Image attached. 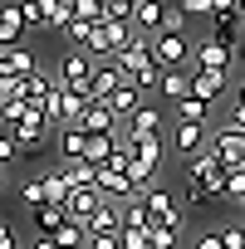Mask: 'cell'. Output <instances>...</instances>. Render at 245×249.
I'll return each instance as SVG.
<instances>
[{"label":"cell","instance_id":"f907efd6","mask_svg":"<svg viewBox=\"0 0 245 249\" xmlns=\"http://www.w3.org/2000/svg\"><path fill=\"white\" fill-rule=\"evenodd\" d=\"M240 220H245V205H240Z\"/></svg>","mask_w":245,"mask_h":249},{"label":"cell","instance_id":"8d00e7d4","mask_svg":"<svg viewBox=\"0 0 245 249\" xmlns=\"http://www.w3.org/2000/svg\"><path fill=\"white\" fill-rule=\"evenodd\" d=\"M157 78H162V69H157V59H152L147 69H138V73H133V88H143V93H152V88H157Z\"/></svg>","mask_w":245,"mask_h":249},{"label":"cell","instance_id":"9c48e42d","mask_svg":"<svg viewBox=\"0 0 245 249\" xmlns=\"http://www.w3.org/2000/svg\"><path fill=\"white\" fill-rule=\"evenodd\" d=\"M108 64H113V69H118V73H122V83H133V73H138V69H147V64H152V44H147V39H133V44H128V49H118V54H113V59H108Z\"/></svg>","mask_w":245,"mask_h":249},{"label":"cell","instance_id":"7bdbcfd3","mask_svg":"<svg viewBox=\"0 0 245 249\" xmlns=\"http://www.w3.org/2000/svg\"><path fill=\"white\" fill-rule=\"evenodd\" d=\"M196 249H221V234H216V230H211V234H201V239H196Z\"/></svg>","mask_w":245,"mask_h":249},{"label":"cell","instance_id":"e575fe53","mask_svg":"<svg viewBox=\"0 0 245 249\" xmlns=\"http://www.w3.org/2000/svg\"><path fill=\"white\" fill-rule=\"evenodd\" d=\"M20 200H25L30 210H35V205H44V200H49V196H44V176H35V181H25V186H20Z\"/></svg>","mask_w":245,"mask_h":249},{"label":"cell","instance_id":"ac0fdd59","mask_svg":"<svg viewBox=\"0 0 245 249\" xmlns=\"http://www.w3.org/2000/svg\"><path fill=\"white\" fill-rule=\"evenodd\" d=\"M25 35V15H20V0H10V5H0V49H15Z\"/></svg>","mask_w":245,"mask_h":249},{"label":"cell","instance_id":"52a82bcc","mask_svg":"<svg viewBox=\"0 0 245 249\" xmlns=\"http://www.w3.org/2000/svg\"><path fill=\"white\" fill-rule=\"evenodd\" d=\"M206 137H211V127H206V122H177V127H172V152L186 161V157L206 152Z\"/></svg>","mask_w":245,"mask_h":249},{"label":"cell","instance_id":"484cf974","mask_svg":"<svg viewBox=\"0 0 245 249\" xmlns=\"http://www.w3.org/2000/svg\"><path fill=\"white\" fill-rule=\"evenodd\" d=\"M49 239H54L59 249H83V244H88V234H83V225H79V220H64Z\"/></svg>","mask_w":245,"mask_h":249},{"label":"cell","instance_id":"277c9868","mask_svg":"<svg viewBox=\"0 0 245 249\" xmlns=\"http://www.w3.org/2000/svg\"><path fill=\"white\" fill-rule=\"evenodd\" d=\"M206 152H211L225 171H230V166H245V132H235V127H211Z\"/></svg>","mask_w":245,"mask_h":249},{"label":"cell","instance_id":"603a6c76","mask_svg":"<svg viewBox=\"0 0 245 249\" xmlns=\"http://www.w3.org/2000/svg\"><path fill=\"white\" fill-rule=\"evenodd\" d=\"M83 147H88V132H83V127H59V152H64V161H83Z\"/></svg>","mask_w":245,"mask_h":249},{"label":"cell","instance_id":"4316f807","mask_svg":"<svg viewBox=\"0 0 245 249\" xmlns=\"http://www.w3.org/2000/svg\"><path fill=\"white\" fill-rule=\"evenodd\" d=\"M59 176H64L69 186H93V181H98V166H88V161H64Z\"/></svg>","mask_w":245,"mask_h":249},{"label":"cell","instance_id":"836d02e7","mask_svg":"<svg viewBox=\"0 0 245 249\" xmlns=\"http://www.w3.org/2000/svg\"><path fill=\"white\" fill-rule=\"evenodd\" d=\"M25 112H30V103H25V98H0V122H10V127H15Z\"/></svg>","mask_w":245,"mask_h":249},{"label":"cell","instance_id":"7a4b0ae2","mask_svg":"<svg viewBox=\"0 0 245 249\" xmlns=\"http://www.w3.org/2000/svg\"><path fill=\"white\" fill-rule=\"evenodd\" d=\"M186 186H201L211 200H221L225 196V166L211 152H196V157H186Z\"/></svg>","mask_w":245,"mask_h":249},{"label":"cell","instance_id":"d6a6232c","mask_svg":"<svg viewBox=\"0 0 245 249\" xmlns=\"http://www.w3.org/2000/svg\"><path fill=\"white\" fill-rule=\"evenodd\" d=\"M182 10V20H211V0H172Z\"/></svg>","mask_w":245,"mask_h":249},{"label":"cell","instance_id":"7402d4cb","mask_svg":"<svg viewBox=\"0 0 245 249\" xmlns=\"http://www.w3.org/2000/svg\"><path fill=\"white\" fill-rule=\"evenodd\" d=\"M182 230H186V225H162V220H152V225H147V249H177V244H182Z\"/></svg>","mask_w":245,"mask_h":249},{"label":"cell","instance_id":"ab89813d","mask_svg":"<svg viewBox=\"0 0 245 249\" xmlns=\"http://www.w3.org/2000/svg\"><path fill=\"white\" fill-rule=\"evenodd\" d=\"M225 127H235V132H245V103L235 98V107H230V117H225Z\"/></svg>","mask_w":245,"mask_h":249},{"label":"cell","instance_id":"74e56055","mask_svg":"<svg viewBox=\"0 0 245 249\" xmlns=\"http://www.w3.org/2000/svg\"><path fill=\"white\" fill-rule=\"evenodd\" d=\"M10 161H20V147L10 132H0V166H10Z\"/></svg>","mask_w":245,"mask_h":249},{"label":"cell","instance_id":"2e32d148","mask_svg":"<svg viewBox=\"0 0 245 249\" xmlns=\"http://www.w3.org/2000/svg\"><path fill=\"white\" fill-rule=\"evenodd\" d=\"M143 103H147V93H143V88H133V83H118V88H113V98H108V112H113L118 122H128V117H133Z\"/></svg>","mask_w":245,"mask_h":249},{"label":"cell","instance_id":"7dc6e473","mask_svg":"<svg viewBox=\"0 0 245 249\" xmlns=\"http://www.w3.org/2000/svg\"><path fill=\"white\" fill-rule=\"evenodd\" d=\"M118 5H128V10H133V5H138V0H118Z\"/></svg>","mask_w":245,"mask_h":249},{"label":"cell","instance_id":"e0dca14e","mask_svg":"<svg viewBox=\"0 0 245 249\" xmlns=\"http://www.w3.org/2000/svg\"><path fill=\"white\" fill-rule=\"evenodd\" d=\"M35 69H40V59H35L25 44L0 49V78H25V73H35Z\"/></svg>","mask_w":245,"mask_h":249},{"label":"cell","instance_id":"1f68e13d","mask_svg":"<svg viewBox=\"0 0 245 249\" xmlns=\"http://www.w3.org/2000/svg\"><path fill=\"white\" fill-rule=\"evenodd\" d=\"M69 15H74V20L98 25V20H103V5H98V0H69Z\"/></svg>","mask_w":245,"mask_h":249},{"label":"cell","instance_id":"5b68a950","mask_svg":"<svg viewBox=\"0 0 245 249\" xmlns=\"http://www.w3.org/2000/svg\"><path fill=\"white\" fill-rule=\"evenodd\" d=\"M88 73H93V59L83 54V49H69L64 59H59V88H69V93H83L88 98Z\"/></svg>","mask_w":245,"mask_h":249},{"label":"cell","instance_id":"9a60e30c","mask_svg":"<svg viewBox=\"0 0 245 249\" xmlns=\"http://www.w3.org/2000/svg\"><path fill=\"white\" fill-rule=\"evenodd\" d=\"M225 73H216V69H191V93L186 98H201V103H216L221 93H225Z\"/></svg>","mask_w":245,"mask_h":249},{"label":"cell","instance_id":"3957f363","mask_svg":"<svg viewBox=\"0 0 245 249\" xmlns=\"http://www.w3.org/2000/svg\"><path fill=\"white\" fill-rule=\"evenodd\" d=\"M10 137H15V147H20V157H30V152H40L49 137H54V127H49V117L44 112H25L20 122H15V127H10Z\"/></svg>","mask_w":245,"mask_h":249},{"label":"cell","instance_id":"b9f144b4","mask_svg":"<svg viewBox=\"0 0 245 249\" xmlns=\"http://www.w3.org/2000/svg\"><path fill=\"white\" fill-rule=\"evenodd\" d=\"M0 249H20V239H15V230L0 220Z\"/></svg>","mask_w":245,"mask_h":249},{"label":"cell","instance_id":"4fadbf2b","mask_svg":"<svg viewBox=\"0 0 245 249\" xmlns=\"http://www.w3.org/2000/svg\"><path fill=\"white\" fill-rule=\"evenodd\" d=\"M79 127H83L88 137H118V132H122V122L108 112V103H88L83 117H79Z\"/></svg>","mask_w":245,"mask_h":249},{"label":"cell","instance_id":"ee69618b","mask_svg":"<svg viewBox=\"0 0 245 249\" xmlns=\"http://www.w3.org/2000/svg\"><path fill=\"white\" fill-rule=\"evenodd\" d=\"M30 249H59V244H54L49 234H35V239H30Z\"/></svg>","mask_w":245,"mask_h":249},{"label":"cell","instance_id":"f6af8a7d","mask_svg":"<svg viewBox=\"0 0 245 249\" xmlns=\"http://www.w3.org/2000/svg\"><path fill=\"white\" fill-rule=\"evenodd\" d=\"M235 59H240V64H245V39H240V44H235Z\"/></svg>","mask_w":245,"mask_h":249},{"label":"cell","instance_id":"7c38bea8","mask_svg":"<svg viewBox=\"0 0 245 249\" xmlns=\"http://www.w3.org/2000/svg\"><path fill=\"white\" fill-rule=\"evenodd\" d=\"M118 225H122V200H98L93 205V215L83 220V234H118Z\"/></svg>","mask_w":245,"mask_h":249},{"label":"cell","instance_id":"d590c367","mask_svg":"<svg viewBox=\"0 0 245 249\" xmlns=\"http://www.w3.org/2000/svg\"><path fill=\"white\" fill-rule=\"evenodd\" d=\"M221 249H245V220H230L221 230Z\"/></svg>","mask_w":245,"mask_h":249},{"label":"cell","instance_id":"83f0119b","mask_svg":"<svg viewBox=\"0 0 245 249\" xmlns=\"http://www.w3.org/2000/svg\"><path fill=\"white\" fill-rule=\"evenodd\" d=\"M113 147H118V137H88V147H83V161H88V166H103V161L113 157Z\"/></svg>","mask_w":245,"mask_h":249},{"label":"cell","instance_id":"8fae6325","mask_svg":"<svg viewBox=\"0 0 245 249\" xmlns=\"http://www.w3.org/2000/svg\"><path fill=\"white\" fill-rule=\"evenodd\" d=\"M230 64H235V49H225V44H216V39L191 44V69H216V73H230Z\"/></svg>","mask_w":245,"mask_h":249},{"label":"cell","instance_id":"f1b7e54d","mask_svg":"<svg viewBox=\"0 0 245 249\" xmlns=\"http://www.w3.org/2000/svg\"><path fill=\"white\" fill-rule=\"evenodd\" d=\"M59 35L69 39V49H83V44H88V35H93V25H88V20H69Z\"/></svg>","mask_w":245,"mask_h":249},{"label":"cell","instance_id":"bcb514c9","mask_svg":"<svg viewBox=\"0 0 245 249\" xmlns=\"http://www.w3.org/2000/svg\"><path fill=\"white\" fill-rule=\"evenodd\" d=\"M235 10H240V20H245V0H235Z\"/></svg>","mask_w":245,"mask_h":249},{"label":"cell","instance_id":"f546056e","mask_svg":"<svg viewBox=\"0 0 245 249\" xmlns=\"http://www.w3.org/2000/svg\"><path fill=\"white\" fill-rule=\"evenodd\" d=\"M69 191H74V186H69L59 171H44V196H49L54 205H64V200H69Z\"/></svg>","mask_w":245,"mask_h":249},{"label":"cell","instance_id":"6da1fadb","mask_svg":"<svg viewBox=\"0 0 245 249\" xmlns=\"http://www.w3.org/2000/svg\"><path fill=\"white\" fill-rule=\"evenodd\" d=\"M147 44H152L157 69H186V64H191V39H186V30H157Z\"/></svg>","mask_w":245,"mask_h":249},{"label":"cell","instance_id":"60d3db41","mask_svg":"<svg viewBox=\"0 0 245 249\" xmlns=\"http://www.w3.org/2000/svg\"><path fill=\"white\" fill-rule=\"evenodd\" d=\"M83 249H118V234H88Z\"/></svg>","mask_w":245,"mask_h":249},{"label":"cell","instance_id":"ba28073f","mask_svg":"<svg viewBox=\"0 0 245 249\" xmlns=\"http://www.w3.org/2000/svg\"><path fill=\"white\" fill-rule=\"evenodd\" d=\"M143 205H147V215L162 220V225H186V220H182V200H177L167 186H152V191L143 196Z\"/></svg>","mask_w":245,"mask_h":249},{"label":"cell","instance_id":"8992f818","mask_svg":"<svg viewBox=\"0 0 245 249\" xmlns=\"http://www.w3.org/2000/svg\"><path fill=\"white\" fill-rule=\"evenodd\" d=\"M167 15H172V0H138L133 5V30L143 39H152L157 30H167Z\"/></svg>","mask_w":245,"mask_h":249},{"label":"cell","instance_id":"f35d334b","mask_svg":"<svg viewBox=\"0 0 245 249\" xmlns=\"http://www.w3.org/2000/svg\"><path fill=\"white\" fill-rule=\"evenodd\" d=\"M0 98H25V78H0Z\"/></svg>","mask_w":245,"mask_h":249},{"label":"cell","instance_id":"cb8c5ba5","mask_svg":"<svg viewBox=\"0 0 245 249\" xmlns=\"http://www.w3.org/2000/svg\"><path fill=\"white\" fill-rule=\"evenodd\" d=\"M30 215H35V225H40V234H54V230H59V225L69 220V210H64V205H54V200H44V205H35Z\"/></svg>","mask_w":245,"mask_h":249},{"label":"cell","instance_id":"d6986e66","mask_svg":"<svg viewBox=\"0 0 245 249\" xmlns=\"http://www.w3.org/2000/svg\"><path fill=\"white\" fill-rule=\"evenodd\" d=\"M157 93H162L167 103H182V98L191 93V69H162V78H157Z\"/></svg>","mask_w":245,"mask_h":249},{"label":"cell","instance_id":"c3c4849f","mask_svg":"<svg viewBox=\"0 0 245 249\" xmlns=\"http://www.w3.org/2000/svg\"><path fill=\"white\" fill-rule=\"evenodd\" d=\"M216 5H230V0H211V10H216Z\"/></svg>","mask_w":245,"mask_h":249},{"label":"cell","instance_id":"5bb4252c","mask_svg":"<svg viewBox=\"0 0 245 249\" xmlns=\"http://www.w3.org/2000/svg\"><path fill=\"white\" fill-rule=\"evenodd\" d=\"M118 83H122V73H118L108 59H103V64H93V73H88V103H108Z\"/></svg>","mask_w":245,"mask_h":249},{"label":"cell","instance_id":"ffe728a7","mask_svg":"<svg viewBox=\"0 0 245 249\" xmlns=\"http://www.w3.org/2000/svg\"><path fill=\"white\" fill-rule=\"evenodd\" d=\"M98 200H103V196H98V186H74V191H69V200H64V210H69V220H79V225H83V220L93 215V205H98Z\"/></svg>","mask_w":245,"mask_h":249},{"label":"cell","instance_id":"4dcf8cb0","mask_svg":"<svg viewBox=\"0 0 245 249\" xmlns=\"http://www.w3.org/2000/svg\"><path fill=\"white\" fill-rule=\"evenodd\" d=\"M225 200L245 205V166H230V171H225Z\"/></svg>","mask_w":245,"mask_h":249},{"label":"cell","instance_id":"44dd1931","mask_svg":"<svg viewBox=\"0 0 245 249\" xmlns=\"http://www.w3.org/2000/svg\"><path fill=\"white\" fill-rule=\"evenodd\" d=\"M59 10V0H20V15H25V30H49Z\"/></svg>","mask_w":245,"mask_h":249},{"label":"cell","instance_id":"681fc988","mask_svg":"<svg viewBox=\"0 0 245 249\" xmlns=\"http://www.w3.org/2000/svg\"><path fill=\"white\" fill-rule=\"evenodd\" d=\"M0 186H5V166H0Z\"/></svg>","mask_w":245,"mask_h":249},{"label":"cell","instance_id":"d4e9b609","mask_svg":"<svg viewBox=\"0 0 245 249\" xmlns=\"http://www.w3.org/2000/svg\"><path fill=\"white\" fill-rule=\"evenodd\" d=\"M172 112H177V122H206L211 127V103H201V98H182V103H172Z\"/></svg>","mask_w":245,"mask_h":249},{"label":"cell","instance_id":"30bf717a","mask_svg":"<svg viewBox=\"0 0 245 249\" xmlns=\"http://www.w3.org/2000/svg\"><path fill=\"white\" fill-rule=\"evenodd\" d=\"M162 127H167V117H162V107H152V103H143L128 122H122V137H162Z\"/></svg>","mask_w":245,"mask_h":249}]
</instances>
